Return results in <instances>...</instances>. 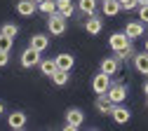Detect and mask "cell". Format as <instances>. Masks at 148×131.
<instances>
[{
	"mask_svg": "<svg viewBox=\"0 0 148 131\" xmlns=\"http://www.w3.org/2000/svg\"><path fill=\"white\" fill-rule=\"evenodd\" d=\"M47 28H49L52 35H64V31H66V16L59 14V12L49 14L47 16Z\"/></svg>",
	"mask_w": 148,
	"mask_h": 131,
	"instance_id": "cell-1",
	"label": "cell"
},
{
	"mask_svg": "<svg viewBox=\"0 0 148 131\" xmlns=\"http://www.w3.org/2000/svg\"><path fill=\"white\" fill-rule=\"evenodd\" d=\"M82 122H85V112H82L80 108H71V110L66 112V129H68V131L80 129Z\"/></svg>",
	"mask_w": 148,
	"mask_h": 131,
	"instance_id": "cell-2",
	"label": "cell"
},
{
	"mask_svg": "<svg viewBox=\"0 0 148 131\" xmlns=\"http://www.w3.org/2000/svg\"><path fill=\"white\" fill-rule=\"evenodd\" d=\"M108 45H110V49L118 54V52H122L127 47H132V37H129L127 33H113V35H110V40H108Z\"/></svg>",
	"mask_w": 148,
	"mask_h": 131,
	"instance_id": "cell-3",
	"label": "cell"
},
{
	"mask_svg": "<svg viewBox=\"0 0 148 131\" xmlns=\"http://www.w3.org/2000/svg\"><path fill=\"white\" fill-rule=\"evenodd\" d=\"M106 96L118 105V103H122V101L127 98V87H125V84H110L108 91H106Z\"/></svg>",
	"mask_w": 148,
	"mask_h": 131,
	"instance_id": "cell-4",
	"label": "cell"
},
{
	"mask_svg": "<svg viewBox=\"0 0 148 131\" xmlns=\"http://www.w3.org/2000/svg\"><path fill=\"white\" fill-rule=\"evenodd\" d=\"M38 63H40V52L28 45V49H24V54H21V66L24 68H33Z\"/></svg>",
	"mask_w": 148,
	"mask_h": 131,
	"instance_id": "cell-5",
	"label": "cell"
},
{
	"mask_svg": "<svg viewBox=\"0 0 148 131\" xmlns=\"http://www.w3.org/2000/svg\"><path fill=\"white\" fill-rule=\"evenodd\" d=\"M108 87H110V75H106L103 70H101L99 75H94V82H92V89H94V91L99 94V96L108 91Z\"/></svg>",
	"mask_w": 148,
	"mask_h": 131,
	"instance_id": "cell-6",
	"label": "cell"
},
{
	"mask_svg": "<svg viewBox=\"0 0 148 131\" xmlns=\"http://www.w3.org/2000/svg\"><path fill=\"white\" fill-rule=\"evenodd\" d=\"M118 68H120V59H118V56H106V59L101 61V70L106 75H115Z\"/></svg>",
	"mask_w": 148,
	"mask_h": 131,
	"instance_id": "cell-7",
	"label": "cell"
},
{
	"mask_svg": "<svg viewBox=\"0 0 148 131\" xmlns=\"http://www.w3.org/2000/svg\"><path fill=\"white\" fill-rule=\"evenodd\" d=\"M35 10H38L35 0H19V3H16V12H19L21 16H33Z\"/></svg>",
	"mask_w": 148,
	"mask_h": 131,
	"instance_id": "cell-8",
	"label": "cell"
},
{
	"mask_svg": "<svg viewBox=\"0 0 148 131\" xmlns=\"http://www.w3.org/2000/svg\"><path fill=\"white\" fill-rule=\"evenodd\" d=\"M113 101H110L108 96H106V94H101V96L97 98V110L101 112V115H110V112H113Z\"/></svg>",
	"mask_w": 148,
	"mask_h": 131,
	"instance_id": "cell-9",
	"label": "cell"
},
{
	"mask_svg": "<svg viewBox=\"0 0 148 131\" xmlns=\"http://www.w3.org/2000/svg\"><path fill=\"white\" fill-rule=\"evenodd\" d=\"M110 117H113L118 124H127V122H129V110L122 108V105L118 103V105H113V112H110Z\"/></svg>",
	"mask_w": 148,
	"mask_h": 131,
	"instance_id": "cell-10",
	"label": "cell"
},
{
	"mask_svg": "<svg viewBox=\"0 0 148 131\" xmlns=\"http://www.w3.org/2000/svg\"><path fill=\"white\" fill-rule=\"evenodd\" d=\"M101 26H103V21H101L99 16H94V14H92L87 21H85V28H87L89 35H99V33H101Z\"/></svg>",
	"mask_w": 148,
	"mask_h": 131,
	"instance_id": "cell-11",
	"label": "cell"
},
{
	"mask_svg": "<svg viewBox=\"0 0 148 131\" xmlns=\"http://www.w3.org/2000/svg\"><path fill=\"white\" fill-rule=\"evenodd\" d=\"M134 68L143 75H148V52H141V54H134Z\"/></svg>",
	"mask_w": 148,
	"mask_h": 131,
	"instance_id": "cell-12",
	"label": "cell"
},
{
	"mask_svg": "<svg viewBox=\"0 0 148 131\" xmlns=\"http://www.w3.org/2000/svg\"><path fill=\"white\" fill-rule=\"evenodd\" d=\"M31 47H33V49H38V52H45V49L49 47V37L42 35V33L33 35V37H31Z\"/></svg>",
	"mask_w": 148,
	"mask_h": 131,
	"instance_id": "cell-13",
	"label": "cell"
},
{
	"mask_svg": "<svg viewBox=\"0 0 148 131\" xmlns=\"http://www.w3.org/2000/svg\"><path fill=\"white\" fill-rule=\"evenodd\" d=\"M125 33L132 37V40H134V37H141V35H143V21H132V24H127V26H125Z\"/></svg>",
	"mask_w": 148,
	"mask_h": 131,
	"instance_id": "cell-14",
	"label": "cell"
},
{
	"mask_svg": "<svg viewBox=\"0 0 148 131\" xmlns=\"http://www.w3.org/2000/svg\"><path fill=\"white\" fill-rule=\"evenodd\" d=\"M7 124L12 129H24L26 126V115H24V112H12V115L7 117Z\"/></svg>",
	"mask_w": 148,
	"mask_h": 131,
	"instance_id": "cell-15",
	"label": "cell"
},
{
	"mask_svg": "<svg viewBox=\"0 0 148 131\" xmlns=\"http://www.w3.org/2000/svg\"><path fill=\"white\" fill-rule=\"evenodd\" d=\"M57 12L59 14H64L66 19L75 12V5H73V0H57Z\"/></svg>",
	"mask_w": 148,
	"mask_h": 131,
	"instance_id": "cell-16",
	"label": "cell"
},
{
	"mask_svg": "<svg viewBox=\"0 0 148 131\" xmlns=\"http://www.w3.org/2000/svg\"><path fill=\"white\" fill-rule=\"evenodd\" d=\"M40 70H42V75L52 77V75L59 70V66H57V59H45V61H40Z\"/></svg>",
	"mask_w": 148,
	"mask_h": 131,
	"instance_id": "cell-17",
	"label": "cell"
},
{
	"mask_svg": "<svg viewBox=\"0 0 148 131\" xmlns=\"http://www.w3.org/2000/svg\"><path fill=\"white\" fill-rule=\"evenodd\" d=\"M120 10H122L120 0H106V3H103V14L106 16H115Z\"/></svg>",
	"mask_w": 148,
	"mask_h": 131,
	"instance_id": "cell-18",
	"label": "cell"
},
{
	"mask_svg": "<svg viewBox=\"0 0 148 131\" xmlns=\"http://www.w3.org/2000/svg\"><path fill=\"white\" fill-rule=\"evenodd\" d=\"M73 63H75V59H73L71 54H59V56H57V66H59L61 70H71Z\"/></svg>",
	"mask_w": 148,
	"mask_h": 131,
	"instance_id": "cell-19",
	"label": "cell"
},
{
	"mask_svg": "<svg viewBox=\"0 0 148 131\" xmlns=\"http://www.w3.org/2000/svg\"><path fill=\"white\" fill-rule=\"evenodd\" d=\"M78 7H80L82 14H89V16H92V14L97 12V0H80Z\"/></svg>",
	"mask_w": 148,
	"mask_h": 131,
	"instance_id": "cell-20",
	"label": "cell"
},
{
	"mask_svg": "<svg viewBox=\"0 0 148 131\" xmlns=\"http://www.w3.org/2000/svg\"><path fill=\"white\" fill-rule=\"evenodd\" d=\"M38 10L42 12V14H54L57 12V0H42V3H38Z\"/></svg>",
	"mask_w": 148,
	"mask_h": 131,
	"instance_id": "cell-21",
	"label": "cell"
},
{
	"mask_svg": "<svg viewBox=\"0 0 148 131\" xmlns=\"http://www.w3.org/2000/svg\"><path fill=\"white\" fill-rule=\"evenodd\" d=\"M52 80H54V84H57V87H64L66 82H68V70H57V73H54L52 75Z\"/></svg>",
	"mask_w": 148,
	"mask_h": 131,
	"instance_id": "cell-22",
	"label": "cell"
},
{
	"mask_svg": "<svg viewBox=\"0 0 148 131\" xmlns=\"http://www.w3.org/2000/svg\"><path fill=\"white\" fill-rule=\"evenodd\" d=\"M0 33L7 35V37H14L16 33H19V28H16V24H5L3 28H0Z\"/></svg>",
	"mask_w": 148,
	"mask_h": 131,
	"instance_id": "cell-23",
	"label": "cell"
},
{
	"mask_svg": "<svg viewBox=\"0 0 148 131\" xmlns=\"http://www.w3.org/2000/svg\"><path fill=\"white\" fill-rule=\"evenodd\" d=\"M0 49H3V52H10V49H12V37H7V35L0 33Z\"/></svg>",
	"mask_w": 148,
	"mask_h": 131,
	"instance_id": "cell-24",
	"label": "cell"
},
{
	"mask_svg": "<svg viewBox=\"0 0 148 131\" xmlns=\"http://www.w3.org/2000/svg\"><path fill=\"white\" fill-rule=\"evenodd\" d=\"M139 21L148 24V5H139Z\"/></svg>",
	"mask_w": 148,
	"mask_h": 131,
	"instance_id": "cell-25",
	"label": "cell"
},
{
	"mask_svg": "<svg viewBox=\"0 0 148 131\" xmlns=\"http://www.w3.org/2000/svg\"><path fill=\"white\" fill-rule=\"evenodd\" d=\"M7 61H10V52H3V49H0V68L7 66Z\"/></svg>",
	"mask_w": 148,
	"mask_h": 131,
	"instance_id": "cell-26",
	"label": "cell"
},
{
	"mask_svg": "<svg viewBox=\"0 0 148 131\" xmlns=\"http://www.w3.org/2000/svg\"><path fill=\"white\" fill-rule=\"evenodd\" d=\"M125 10H136L139 7V0H127V3H122Z\"/></svg>",
	"mask_w": 148,
	"mask_h": 131,
	"instance_id": "cell-27",
	"label": "cell"
},
{
	"mask_svg": "<svg viewBox=\"0 0 148 131\" xmlns=\"http://www.w3.org/2000/svg\"><path fill=\"white\" fill-rule=\"evenodd\" d=\"M143 94H146V96H148V82L143 84Z\"/></svg>",
	"mask_w": 148,
	"mask_h": 131,
	"instance_id": "cell-28",
	"label": "cell"
},
{
	"mask_svg": "<svg viewBox=\"0 0 148 131\" xmlns=\"http://www.w3.org/2000/svg\"><path fill=\"white\" fill-rule=\"evenodd\" d=\"M3 112H5V105H3V103H0V115H3Z\"/></svg>",
	"mask_w": 148,
	"mask_h": 131,
	"instance_id": "cell-29",
	"label": "cell"
},
{
	"mask_svg": "<svg viewBox=\"0 0 148 131\" xmlns=\"http://www.w3.org/2000/svg\"><path fill=\"white\" fill-rule=\"evenodd\" d=\"M139 5H148V0H139Z\"/></svg>",
	"mask_w": 148,
	"mask_h": 131,
	"instance_id": "cell-30",
	"label": "cell"
},
{
	"mask_svg": "<svg viewBox=\"0 0 148 131\" xmlns=\"http://www.w3.org/2000/svg\"><path fill=\"white\" fill-rule=\"evenodd\" d=\"M146 52H148V40H146Z\"/></svg>",
	"mask_w": 148,
	"mask_h": 131,
	"instance_id": "cell-31",
	"label": "cell"
},
{
	"mask_svg": "<svg viewBox=\"0 0 148 131\" xmlns=\"http://www.w3.org/2000/svg\"><path fill=\"white\" fill-rule=\"evenodd\" d=\"M122 3H127V0H120V5H122Z\"/></svg>",
	"mask_w": 148,
	"mask_h": 131,
	"instance_id": "cell-32",
	"label": "cell"
},
{
	"mask_svg": "<svg viewBox=\"0 0 148 131\" xmlns=\"http://www.w3.org/2000/svg\"><path fill=\"white\" fill-rule=\"evenodd\" d=\"M35 3H42V0H35Z\"/></svg>",
	"mask_w": 148,
	"mask_h": 131,
	"instance_id": "cell-33",
	"label": "cell"
},
{
	"mask_svg": "<svg viewBox=\"0 0 148 131\" xmlns=\"http://www.w3.org/2000/svg\"><path fill=\"white\" fill-rule=\"evenodd\" d=\"M146 108H148V101H146Z\"/></svg>",
	"mask_w": 148,
	"mask_h": 131,
	"instance_id": "cell-34",
	"label": "cell"
},
{
	"mask_svg": "<svg viewBox=\"0 0 148 131\" xmlns=\"http://www.w3.org/2000/svg\"><path fill=\"white\" fill-rule=\"evenodd\" d=\"M101 3H106V0H101Z\"/></svg>",
	"mask_w": 148,
	"mask_h": 131,
	"instance_id": "cell-35",
	"label": "cell"
}]
</instances>
